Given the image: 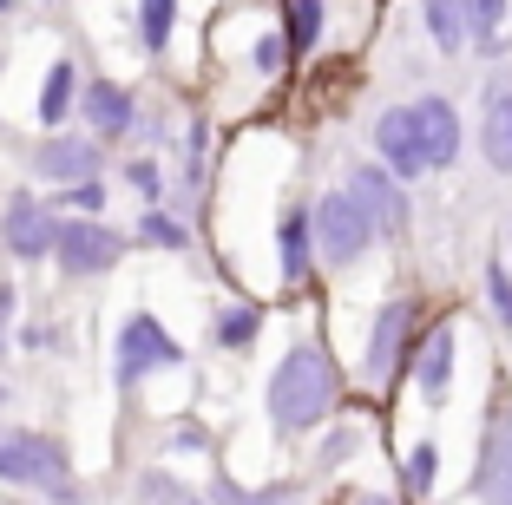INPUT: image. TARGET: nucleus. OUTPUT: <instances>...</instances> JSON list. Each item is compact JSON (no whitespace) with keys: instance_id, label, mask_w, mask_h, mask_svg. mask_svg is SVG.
Instances as JSON below:
<instances>
[{"instance_id":"obj_25","label":"nucleus","mask_w":512,"mask_h":505,"mask_svg":"<svg viewBox=\"0 0 512 505\" xmlns=\"http://www.w3.org/2000/svg\"><path fill=\"white\" fill-rule=\"evenodd\" d=\"M486 309H493V322L512 335V263H506V256L486 263Z\"/></svg>"},{"instance_id":"obj_7","label":"nucleus","mask_w":512,"mask_h":505,"mask_svg":"<svg viewBox=\"0 0 512 505\" xmlns=\"http://www.w3.org/2000/svg\"><path fill=\"white\" fill-rule=\"evenodd\" d=\"M60 210L40 204L33 191H14L7 197V210H0V243L20 256V263H33V256H53L60 250Z\"/></svg>"},{"instance_id":"obj_34","label":"nucleus","mask_w":512,"mask_h":505,"mask_svg":"<svg viewBox=\"0 0 512 505\" xmlns=\"http://www.w3.org/2000/svg\"><path fill=\"white\" fill-rule=\"evenodd\" d=\"M348 505H407V499H401V492H355Z\"/></svg>"},{"instance_id":"obj_30","label":"nucleus","mask_w":512,"mask_h":505,"mask_svg":"<svg viewBox=\"0 0 512 505\" xmlns=\"http://www.w3.org/2000/svg\"><path fill=\"white\" fill-rule=\"evenodd\" d=\"M250 60H256V73H276V66L289 60V40H276V33H263V40H256V53H250Z\"/></svg>"},{"instance_id":"obj_14","label":"nucleus","mask_w":512,"mask_h":505,"mask_svg":"<svg viewBox=\"0 0 512 505\" xmlns=\"http://www.w3.org/2000/svg\"><path fill=\"white\" fill-rule=\"evenodd\" d=\"M480 158L512 178V79H493L480 99Z\"/></svg>"},{"instance_id":"obj_12","label":"nucleus","mask_w":512,"mask_h":505,"mask_svg":"<svg viewBox=\"0 0 512 505\" xmlns=\"http://www.w3.org/2000/svg\"><path fill=\"white\" fill-rule=\"evenodd\" d=\"M453 361H460V328H453V322H434L421 335V355H414V387H421L427 407H447V394H453Z\"/></svg>"},{"instance_id":"obj_33","label":"nucleus","mask_w":512,"mask_h":505,"mask_svg":"<svg viewBox=\"0 0 512 505\" xmlns=\"http://www.w3.org/2000/svg\"><path fill=\"white\" fill-rule=\"evenodd\" d=\"M7 328H14V289H0V355H7V342H14Z\"/></svg>"},{"instance_id":"obj_17","label":"nucleus","mask_w":512,"mask_h":505,"mask_svg":"<svg viewBox=\"0 0 512 505\" xmlns=\"http://www.w3.org/2000/svg\"><path fill=\"white\" fill-rule=\"evenodd\" d=\"M421 20H427V40L440 53H467L473 27H467V0H421Z\"/></svg>"},{"instance_id":"obj_26","label":"nucleus","mask_w":512,"mask_h":505,"mask_svg":"<svg viewBox=\"0 0 512 505\" xmlns=\"http://www.w3.org/2000/svg\"><path fill=\"white\" fill-rule=\"evenodd\" d=\"M138 237H145L151 250H184V243H191V230H184L178 217H165V210H151V217L138 223Z\"/></svg>"},{"instance_id":"obj_11","label":"nucleus","mask_w":512,"mask_h":505,"mask_svg":"<svg viewBox=\"0 0 512 505\" xmlns=\"http://www.w3.org/2000/svg\"><path fill=\"white\" fill-rule=\"evenodd\" d=\"M375 164H388L401 184L427 178V151H421V125H414V105H388L375 119Z\"/></svg>"},{"instance_id":"obj_5","label":"nucleus","mask_w":512,"mask_h":505,"mask_svg":"<svg viewBox=\"0 0 512 505\" xmlns=\"http://www.w3.org/2000/svg\"><path fill=\"white\" fill-rule=\"evenodd\" d=\"M184 361V348L165 335V322L158 315H125V328H119V348H112V387H138L145 374H158V368H178Z\"/></svg>"},{"instance_id":"obj_20","label":"nucleus","mask_w":512,"mask_h":505,"mask_svg":"<svg viewBox=\"0 0 512 505\" xmlns=\"http://www.w3.org/2000/svg\"><path fill=\"white\" fill-rule=\"evenodd\" d=\"M73 99H79V66L73 60H53V66H46V86H40V119L60 132V125H66V105H73Z\"/></svg>"},{"instance_id":"obj_23","label":"nucleus","mask_w":512,"mask_h":505,"mask_svg":"<svg viewBox=\"0 0 512 505\" xmlns=\"http://www.w3.org/2000/svg\"><path fill=\"white\" fill-rule=\"evenodd\" d=\"M283 20H289V53H309V46L322 40V0H289L283 7Z\"/></svg>"},{"instance_id":"obj_13","label":"nucleus","mask_w":512,"mask_h":505,"mask_svg":"<svg viewBox=\"0 0 512 505\" xmlns=\"http://www.w3.org/2000/svg\"><path fill=\"white\" fill-rule=\"evenodd\" d=\"M414 125H421V151H427V171H453L460 164V112H453V99H440V92H421L414 99Z\"/></svg>"},{"instance_id":"obj_36","label":"nucleus","mask_w":512,"mask_h":505,"mask_svg":"<svg viewBox=\"0 0 512 505\" xmlns=\"http://www.w3.org/2000/svg\"><path fill=\"white\" fill-rule=\"evenodd\" d=\"M0 401H7V394H0Z\"/></svg>"},{"instance_id":"obj_1","label":"nucleus","mask_w":512,"mask_h":505,"mask_svg":"<svg viewBox=\"0 0 512 505\" xmlns=\"http://www.w3.org/2000/svg\"><path fill=\"white\" fill-rule=\"evenodd\" d=\"M335 401H342V374H335V361L322 355L316 342H296L283 361H276L270 387H263V407H270L276 433L322 427V420L335 414Z\"/></svg>"},{"instance_id":"obj_29","label":"nucleus","mask_w":512,"mask_h":505,"mask_svg":"<svg viewBox=\"0 0 512 505\" xmlns=\"http://www.w3.org/2000/svg\"><path fill=\"white\" fill-rule=\"evenodd\" d=\"M362 453V427H335L329 440H322V466H342V460H355Z\"/></svg>"},{"instance_id":"obj_18","label":"nucleus","mask_w":512,"mask_h":505,"mask_svg":"<svg viewBox=\"0 0 512 505\" xmlns=\"http://www.w3.org/2000/svg\"><path fill=\"white\" fill-rule=\"evenodd\" d=\"M434 486H440V446L434 440H414L401 453V499L407 505H427V499H434Z\"/></svg>"},{"instance_id":"obj_32","label":"nucleus","mask_w":512,"mask_h":505,"mask_svg":"<svg viewBox=\"0 0 512 505\" xmlns=\"http://www.w3.org/2000/svg\"><path fill=\"white\" fill-rule=\"evenodd\" d=\"M66 210H99L106 204V184H73V191H60Z\"/></svg>"},{"instance_id":"obj_10","label":"nucleus","mask_w":512,"mask_h":505,"mask_svg":"<svg viewBox=\"0 0 512 505\" xmlns=\"http://www.w3.org/2000/svg\"><path fill=\"white\" fill-rule=\"evenodd\" d=\"M473 499L480 505H512V401L486 420L480 460H473Z\"/></svg>"},{"instance_id":"obj_24","label":"nucleus","mask_w":512,"mask_h":505,"mask_svg":"<svg viewBox=\"0 0 512 505\" xmlns=\"http://www.w3.org/2000/svg\"><path fill=\"white\" fill-rule=\"evenodd\" d=\"M171 20H178V0H138V33H145L151 53L171 46Z\"/></svg>"},{"instance_id":"obj_21","label":"nucleus","mask_w":512,"mask_h":505,"mask_svg":"<svg viewBox=\"0 0 512 505\" xmlns=\"http://www.w3.org/2000/svg\"><path fill=\"white\" fill-rule=\"evenodd\" d=\"M256 335H263V309H256V302H230V309L211 315V342L217 348H250Z\"/></svg>"},{"instance_id":"obj_22","label":"nucleus","mask_w":512,"mask_h":505,"mask_svg":"<svg viewBox=\"0 0 512 505\" xmlns=\"http://www.w3.org/2000/svg\"><path fill=\"white\" fill-rule=\"evenodd\" d=\"M467 27H473V46L480 53H499V33H506V0H467Z\"/></svg>"},{"instance_id":"obj_16","label":"nucleus","mask_w":512,"mask_h":505,"mask_svg":"<svg viewBox=\"0 0 512 505\" xmlns=\"http://www.w3.org/2000/svg\"><path fill=\"white\" fill-rule=\"evenodd\" d=\"M276 256H283V283H309V263H316V217L309 210H289L276 223Z\"/></svg>"},{"instance_id":"obj_9","label":"nucleus","mask_w":512,"mask_h":505,"mask_svg":"<svg viewBox=\"0 0 512 505\" xmlns=\"http://www.w3.org/2000/svg\"><path fill=\"white\" fill-rule=\"evenodd\" d=\"M99 164H106L99 138L46 132L40 151H33V178H46V184H60V191H73V184H99Z\"/></svg>"},{"instance_id":"obj_35","label":"nucleus","mask_w":512,"mask_h":505,"mask_svg":"<svg viewBox=\"0 0 512 505\" xmlns=\"http://www.w3.org/2000/svg\"><path fill=\"white\" fill-rule=\"evenodd\" d=\"M506 250H512V223H506Z\"/></svg>"},{"instance_id":"obj_15","label":"nucleus","mask_w":512,"mask_h":505,"mask_svg":"<svg viewBox=\"0 0 512 505\" xmlns=\"http://www.w3.org/2000/svg\"><path fill=\"white\" fill-rule=\"evenodd\" d=\"M79 112H86L92 138H125L138 125V105H132V92H125L119 79H92V86L79 92Z\"/></svg>"},{"instance_id":"obj_19","label":"nucleus","mask_w":512,"mask_h":505,"mask_svg":"<svg viewBox=\"0 0 512 505\" xmlns=\"http://www.w3.org/2000/svg\"><path fill=\"white\" fill-rule=\"evenodd\" d=\"M211 505H302V486H296V479H270V486H243V479L217 473V486H211Z\"/></svg>"},{"instance_id":"obj_4","label":"nucleus","mask_w":512,"mask_h":505,"mask_svg":"<svg viewBox=\"0 0 512 505\" xmlns=\"http://www.w3.org/2000/svg\"><path fill=\"white\" fill-rule=\"evenodd\" d=\"M309 217H316V256L329 269H355L381 243L375 217L355 204V191H348V184H342V191H322L316 204H309Z\"/></svg>"},{"instance_id":"obj_2","label":"nucleus","mask_w":512,"mask_h":505,"mask_svg":"<svg viewBox=\"0 0 512 505\" xmlns=\"http://www.w3.org/2000/svg\"><path fill=\"white\" fill-rule=\"evenodd\" d=\"M421 302L414 296H388L368 322V348H362V381L388 387L401 374H414V355H421Z\"/></svg>"},{"instance_id":"obj_27","label":"nucleus","mask_w":512,"mask_h":505,"mask_svg":"<svg viewBox=\"0 0 512 505\" xmlns=\"http://www.w3.org/2000/svg\"><path fill=\"white\" fill-rule=\"evenodd\" d=\"M138 499H145V505H191V492H184L171 473H145V479H138Z\"/></svg>"},{"instance_id":"obj_31","label":"nucleus","mask_w":512,"mask_h":505,"mask_svg":"<svg viewBox=\"0 0 512 505\" xmlns=\"http://www.w3.org/2000/svg\"><path fill=\"white\" fill-rule=\"evenodd\" d=\"M165 440L178 446V453H204V446H211V433H204V427H191V420H178V427H171Z\"/></svg>"},{"instance_id":"obj_6","label":"nucleus","mask_w":512,"mask_h":505,"mask_svg":"<svg viewBox=\"0 0 512 505\" xmlns=\"http://www.w3.org/2000/svg\"><path fill=\"white\" fill-rule=\"evenodd\" d=\"M132 250V237L125 230H112V223L99 217H66L60 223V269H66V283H86V276H106V269H119V256Z\"/></svg>"},{"instance_id":"obj_3","label":"nucleus","mask_w":512,"mask_h":505,"mask_svg":"<svg viewBox=\"0 0 512 505\" xmlns=\"http://www.w3.org/2000/svg\"><path fill=\"white\" fill-rule=\"evenodd\" d=\"M0 479L7 486H33L40 499L73 505V460L53 433H0Z\"/></svg>"},{"instance_id":"obj_28","label":"nucleus","mask_w":512,"mask_h":505,"mask_svg":"<svg viewBox=\"0 0 512 505\" xmlns=\"http://www.w3.org/2000/svg\"><path fill=\"white\" fill-rule=\"evenodd\" d=\"M125 184H132V191L145 197V204H158V197H165V171H158V164H151V158L125 164Z\"/></svg>"},{"instance_id":"obj_8","label":"nucleus","mask_w":512,"mask_h":505,"mask_svg":"<svg viewBox=\"0 0 512 505\" xmlns=\"http://www.w3.org/2000/svg\"><path fill=\"white\" fill-rule=\"evenodd\" d=\"M348 191H355V204L375 217L381 237H407V230H414V204H407V184L394 178L388 164H355V171H348Z\"/></svg>"}]
</instances>
